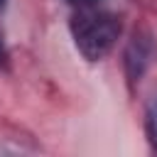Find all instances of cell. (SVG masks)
Masks as SVG:
<instances>
[{
  "label": "cell",
  "mask_w": 157,
  "mask_h": 157,
  "mask_svg": "<svg viewBox=\"0 0 157 157\" xmlns=\"http://www.w3.org/2000/svg\"><path fill=\"white\" fill-rule=\"evenodd\" d=\"M71 34H74V42L81 49V54L91 61H98L115 47L118 34H120V22H118V17H113L108 12L86 7V10H78V15H74Z\"/></svg>",
  "instance_id": "obj_1"
},
{
  "label": "cell",
  "mask_w": 157,
  "mask_h": 157,
  "mask_svg": "<svg viewBox=\"0 0 157 157\" xmlns=\"http://www.w3.org/2000/svg\"><path fill=\"white\" fill-rule=\"evenodd\" d=\"M152 59H155L152 34L145 32V29L135 32L132 39H130V44H128V49H125V69H128V76L132 81H137L145 74V69L152 64Z\"/></svg>",
  "instance_id": "obj_2"
},
{
  "label": "cell",
  "mask_w": 157,
  "mask_h": 157,
  "mask_svg": "<svg viewBox=\"0 0 157 157\" xmlns=\"http://www.w3.org/2000/svg\"><path fill=\"white\" fill-rule=\"evenodd\" d=\"M147 135H150L152 145L157 147V113H152V115L147 118Z\"/></svg>",
  "instance_id": "obj_3"
},
{
  "label": "cell",
  "mask_w": 157,
  "mask_h": 157,
  "mask_svg": "<svg viewBox=\"0 0 157 157\" xmlns=\"http://www.w3.org/2000/svg\"><path fill=\"white\" fill-rule=\"evenodd\" d=\"M71 5H76L78 10H86V7H93L96 5V0H69Z\"/></svg>",
  "instance_id": "obj_4"
},
{
  "label": "cell",
  "mask_w": 157,
  "mask_h": 157,
  "mask_svg": "<svg viewBox=\"0 0 157 157\" xmlns=\"http://www.w3.org/2000/svg\"><path fill=\"white\" fill-rule=\"evenodd\" d=\"M0 66H7V52H5V44H2V37H0Z\"/></svg>",
  "instance_id": "obj_5"
},
{
  "label": "cell",
  "mask_w": 157,
  "mask_h": 157,
  "mask_svg": "<svg viewBox=\"0 0 157 157\" xmlns=\"http://www.w3.org/2000/svg\"><path fill=\"white\" fill-rule=\"evenodd\" d=\"M0 5H2V0H0Z\"/></svg>",
  "instance_id": "obj_6"
}]
</instances>
